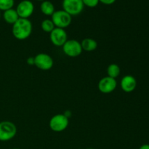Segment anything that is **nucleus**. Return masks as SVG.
Listing matches in <instances>:
<instances>
[{
    "mask_svg": "<svg viewBox=\"0 0 149 149\" xmlns=\"http://www.w3.org/2000/svg\"><path fill=\"white\" fill-rule=\"evenodd\" d=\"M12 33L14 37L18 40H25L32 33V23L29 19L19 18L13 25Z\"/></svg>",
    "mask_w": 149,
    "mask_h": 149,
    "instance_id": "f257e3e1",
    "label": "nucleus"
},
{
    "mask_svg": "<svg viewBox=\"0 0 149 149\" xmlns=\"http://www.w3.org/2000/svg\"><path fill=\"white\" fill-rule=\"evenodd\" d=\"M51 20L53 22L55 27L64 29L71 25L72 16L70 15L63 10H60L55 11V13L51 16Z\"/></svg>",
    "mask_w": 149,
    "mask_h": 149,
    "instance_id": "f03ea898",
    "label": "nucleus"
},
{
    "mask_svg": "<svg viewBox=\"0 0 149 149\" xmlns=\"http://www.w3.org/2000/svg\"><path fill=\"white\" fill-rule=\"evenodd\" d=\"M17 133V127L13 122L3 121L0 122V141H10Z\"/></svg>",
    "mask_w": 149,
    "mask_h": 149,
    "instance_id": "7ed1b4c3",
    "label": "nucleus"
},
{
    "mask_svg": "<svg viewBox=\"0 0 149 149\" xmlns=\"http://www.w3.org/2000/svg\"><path fill=\"white\" fill-rule=\"evenodd\" d=\"M68 125H69V119L63 113L54 115L49 122V128L53 132H61L66 130Z\"/></svg>",
    "mask_w": 149,
    "mask_h": 149,
    "instance_id": "20e7f679",
    "label": "nucleus"
},
{
    "mask_svg": "<svg viewBox=\"0 0 149 149\" xmlns=\"http://www.w3.org/2000/svg\"><path fill=\"white\" fill-rule=\"evenodd\" d=\"M62 47L64 53L71 58L79 56L82 52L81 42L76 39H68Z\"/></svg>",
    "mask_w": 149,
    "mask_h": 149,
    "instance_id": "39448f33",
    "label": "nucleus"
},
{
    "mask_svg": "<svg viewBox=\"0 0 149 149\" xmlns=\"http://www.w3.org/2000/svg\"><path fill=\"white\" fill-rule=\"evenodd\" d=\"M63 10L71 16L78 15L82 12L84 4L81 0H63Z\"/></svg>",
    "mask_w": 149,
    "mask_h": 149,
    "instance_id": "423d86ee",
    "label": "nucleus"
},
{
    "mask_svg": "<svg viewBox=\"0 0 149 149\" xmlns=\"http://www.w3.org/2000/svg\"><path fill=\"white\" fill-rule=\"evenodd\" d=\"M54 61L52 57L46 53H39L34 57V65L42 71H49L52 68Z\"/></svg>",
    "mask_w": 149,
    "mask_h": 149,
    "instance_id": "0eeeda50",
    "label": "nucleus"
},
{
    "mask_svg": "<svg viewBox=\"0 0 149 149\" xmlns=\"http://www.w3.org/2000/svg\"><path fill=\"white\" fill-rule=\"evenodd\" d=\"M34 11V5L29 0H23L17 4L16 12L20 18L29 19Z\"/></svg>",
    "mask_w": 149,
    "mask_h": 149,
    "instance_id": "6e6552de",
    "label": "nucleus"
},
{
    "mask_svg": "<svg viewBox=\"0 0 149 149\" xmlns=\"http://www.w3.org/2000/svg\"><path fill=\"white\" fill-rule=\"evenodd\" d=\"M49 39L52 45L56 47H63L68 40V35L65 29L55 27L49 33Z\"/></svg>",
    "mask_w": 149,
    "mask_h": 149,
    "instance_id": "1a4fd4ad",
    "label": "nucleus"
},
{
    "mask_svg": "<svg viewBox=\"0 0 149 149\" xmlns=\"http://www.w3.org/2000/svg\"><path fill=\"white\" fill-rule=\"evenodd\" d=\"M117 87V81L116 79L111 78L109 77H105L99 81L97 87L100 93L103 94H109L114 91Z\"/></svg>",
    "mask_w": 149,
    "mask_h": 149,
    "instance_id": "9d476101",
    "label": "nucleus"
},
{
    "mask_svg": "<svg viewBox=\"0 0 149 149\" xmlns=\"http://www.w3.org/2000/svg\"><path fill=\"white\" fill-rule=\"evenodd\" d=\"M121 88L125 93H132L137 87V81L134 77L126 75L121 80Z\"/></svg>",
    "mask_w": 149,
    "mask_h": 149,
    "instance_id": "9b49d317",
    "label": "nucleus"
},
{
    "mask_svg": "<svg viewBox=\"0 0 149 149\" xmlns=\"http://www.w3.org/2000/svg\"><path fill=\"white\" fill-rule=\"evenodd\" d=\"M3 18H4V21L8 24L13 25L20 17H19L18 15H17L16 10L12 8L8 10H6L3 13Z\"/></svg>",
    "mask_w": 149,
    "mask_h": 149,
    "instance_id": "f8f14e48",
    "label": "nucleus"
},
{
    "mask_svg": "<svg viewBox=\"0 0 149 149\" xmlns=\"http://www.w3.org/2000/svg\"><path fill=\"white\" fill-rule=\"evenodd\" d=\"M82 50L87 52H93L97 47V42L92 38H85L81 42Z\"/></svg>",
    "mask_w": 149,
    "mask_h": 149,
    "instance_id": "ddd939ff",
    "label": "nucleus"
},
{
    "mask_svg": "<svg viewBox=\"0 0 149 149\" xmlns=\"http://www.w3.org/2000/svg\"><path fill=\"white\" fill-rule=\"evenodd\" d=\"M40 10L44 15L47 16H52L55 11L53 4L47 0L42 1L40 5Z\"/></svg>",
    "mask_w": 149,
    "mask_h": 149,
    "instance_id": "4468645a",
    "label": "nucleus"
},
{
    "mask_svg": "<svg viewBox=\"0 0 149 149\" xmlns=\"http://www.w3.org/2000/svg\"><path fill=\"white\" fill-rule=\"evenodd\" d=\"M121 69L119 65L116 63H111L107 68V75L108 77L113 79H116L120 75Z\"/></svg>",
    "mask_w": 149,
    "mask_h": 149,
    "instance_id": "2eb2a0df",
    "label": "nucleus"
},
{
    "mask_svg": "<svg viewBox=\"0 0 149 149\" xmlns=\"http://www.w3.org/2000/svg\"><path fill=\"white\" fill-rule=\"evenodd\" d=\"M41 28H42L43 31L50 33L54 30L55 26L54 25L53 22L52 21V20H50V19H45L41 23Z\"/></svg>",
    "mask_w": 149,
    "mask_h": 149,
    "instance_id": "dca6fc26",
    "label": "nucleus"
},
{
    "mask_svg": "<svg viewBox=\"0 0 149 149\" xmlns=\"http://www.w3.org/2000/svg\"><path fill=\"white\" fill-rule=\"evenodd\" d=\"M14 4V0H0V11L4 12L12 9Z\"/></svg>",
    "mask_w": 149,
    "mask_h": 149,
    "instance_id": "f3484780",
    "label": "nucleus"
},
{
    "mask_svg": "<svg viewBox=\"0 0 149 149\" xmlns=\"http://www.w3.org/2000/svg\"><path fill=\"white\" fill-rule=\"evenodd\" d=\"M84 6L90 8H94L99 4V0H81Z\"/></svg>",
    "mask_w": 149,
    "mask_h": 149,
    "instance_id": "a211bd4d",
    "label": "nucleus"
},
{
    "mask_svg": "<svg viewBox=\"0 0 149 149\" xmlns=\"http://www.w3.org/2000/svg\"><path fill=\"white\" fill-rule=\"evenodd\" d=\"M116 0H99V2H101L102 4H106V5H111L113 4Z\"/></svg>",
    "mask_w": 149,
    "mask_h": 149,
    "instance_id": "6ab92c4d",
    "label": "nucleus"
},
{
    "mask_svg": "<svg viewBox=\"0 0 149 149\" xmlns=\"http://www.w3.org/2000/svg\"><path fill=\"white\" fill-rule=\"evenodd\" d=\"M27 63L30 65H34V58H33V57H29L27 59Z\"/></svg>",
    "mask_w": 149,
    "mask_h": 149,
    "instance_id": "aec40b11",
    "label": "nucleus"
},
{
    "mask_svg": "<svg viewBox=\"0 0 149 149\" xmlns=\"http://www.w3.org/2000/svg\"><path fill=\"white\" fill-rule=\"evenodd\" d=\"M139 149H149V144H143L140 147Z\"/></svg>",
    "mask_w": 149,
    "mask_h": 149,
    "instance_id": "412c9836",
    "label": "nucleus"
},
{
    "mask_svg": "<svg viewBox=\"0 0 149 149\" xmlns=\"http://www.w3.org/2000/svg\"><path fill=\"white\" fill-rule=\"evenodd\" d=\"M36 1H45V0H36Z\"/></svg>",
    "mask_w": 149,
    "mask_h": 149,
    "instance_id": "4be33fe9",
    "label": "nucleus"
},
{
    "mask_svg": "<svg viewBox=\"0 0 149 149\" xmlns=\"http://www.w3.org/2000/svg\"><path fill=\"white\" fill-rule=\"evenodd\" d=\"M0 17H1V11H0Z\"/></svg>",
    "mask_w": 149,
    "mask_h": 149,
    "instance_id": "5701e85b",
    "label": "nucleus"
},
{
    "mask_svg": "<svg viewBox=\"0 0 149 149\" xmlns=\"http://www.w3.org/2000/svg\"><path fill=\"white\" fill-rule=\"evenodd\" d=\"M13 149H20V148H13Z\"/></svg>",
    "mask_w": 149,
    "mask_h": 149,
    "instance_id": "b1692460",
    "label": "nucleus"
},
{
    "mask_svg": "<svg viewBox=\"0 0 149 149\" xmlns=\"http://www.w3.org/2000/svg\"><path fill=\"white\" fill-rule=\"evenodd\" d=\"M87 149H93V148H87Z\"/></svg>",
    "mask_w": 149,
    "mask_h": 149,
    "instance_id": "393cba45",
    "label": "nucleus"
}]
</instances>
